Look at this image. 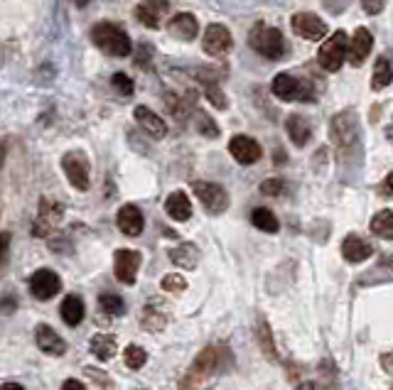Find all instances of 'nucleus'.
<instances>
[{"label":"nucleus","mask_w":393,"mask_h":390,"mask_svg":"<svg viewBox=\"0 0 393 390\" xmlns=\"http://www.w3.org/2000/svg\"><path fill=\"white\" fill-rule=\"evenodd\" d=\"M8 248H10V233H0V265L8 260Z\"/></svg>","instance_id":"nucleus-39"},{"label":"nucleus","mask_w":393,"mask_h":390,"mask_svg":"<svg viewBox=\"0 0 393 390\" xmlns=\"http://www.w3.org/2000/svg\"><path fill=\"white\" fill-rule=\"evenodd\" d=\"M170 260L177 267H185V270H195L199 263V248L195 243H180V246L170 248Z\"/></svg>","instance_id":"nucleus-23"},{"label":"nucleus","mask_w":393,"mask_h":390,"mask_svg":"<svg viewBox=\"0 0 393 390\" xmlns=\"http://www.w3.org/2000/svg\"><path fill=\"white\" fill-rule=\"evenodd\" d=\"M111 83H113L116 91L123 93V96H131V93H133V81H131V76H126V74H113V79H111Z\"/></svg>","instance_id":"nucleus-35"},{"label":"nucleus","mask_w":393,"mask_h":390,"mask_svg":"<svg viewBox=\"0 0 393 390\" xmlns=\"http://www.w3.org/2000/svg\"><path fill=\"white\" fill-rule=\"evenodd\" d=\"M292 30L302 37V40H310V42H317V40H325L327 37V25H325L322 18H317L315 13H297L292 15L290 20Z\"/></svg>","instance_id":"nucleus-8"},{"label":"nucleus","mask_w":393,"mask_h":390,"mask_svg":"<svg viewBox=\"0 0 393 390\" xmlns=\"http://www.w3.org/2000/svg\"><path fill=\"white\" fill-rule=\"evenodd\" d=\"M141 263H143V255L138 250H131V248H121L116 250L113 255V272L123 285H133L138 277V270H141Z\"/></svg>","instance_id":"nucleus-7"},{"label":"nucleus","mask_w":393,"mask_h":390,"mask_svg":"<svg viewBox=\"0 0 393 390\" xmlns=\"http://www.w3.org/2000/svg\"><path fill=\"white\" fill-rule=\"evenodd\" d=\"M62 216H64V206L49 202V199H42V202H40V219L47 226H57Z\"/></svg>","instance_id":"nucleus-30"},{"label":"nucleus","mask_w":393,"mask_h":390,"mask_svg":"<svg viewBox=\"0 0 393 390\" xmlns=\"http://www.w3.org/2000/svg\"><path fill=\"white\" fill-rule=\"evenodd\" d=\"M285 130H287V138H290V143L297 145V148H305V145L310 143V138H312V125H310V120L305 118V116H300V113L287 116Z\"/></svg>","instance_id":"nucleus-18"},{"label":"nucleus","mask_w":393,"mask_h":390,"mask_svg":"<svg viewBox=\"0 0 393 390\" xmlns=\"http://www.w3.org/2000/svg\"><path fill=\"white\" fill-rule=\"evenodd\" d=\"M207 93H209V98H212V103H214V106H219V108H226V106H229V103H226V96L219 91V88L209 86V88H207Z\"/></svg>","instance_id":"nucleus-38"},{"label":"nucleus","mask_w":393,"mask_h":390,"mask_svg":"<svg viewBox=\"0 0 393 390\" xmlns=\"http://www.w3.org/2000/svg\"><path fill=\"white\" fill-rule=\"evenodd\" d=\"M62 390H86V388L81 386V381H76V378H69V381H64Z\"/></svg>","instance_id":"nucleus-42"},{"label":"nucleus","mask_w":393,"mask_h":390,"mask_svg":"<svg viewBox=\"0 0 393 390\" xmlns=\"http://www.w3.org/2000/svg\"><path fill=\"white\" fill-rule=\"evenodd\" d=\"M91 354L96 356L98 361H111L116 354H118V342H116L113 334H96L88 344Z\"/></svg>","instance_id":"nucleus-24"},{"label":"nucleus","mask_w":393,"mask_h":390,"mask_svg":"<svg viewBox=\"0 0 393 390\" xmlns=\"http://www.w3.org/2000/svg\"><path fill=\"white\" fill-rule=\"evenodd\" d=\"M391 182H393V175L386 177L384 185H381V194H384V197H391Z\"/></svg>","instance_id":"nucleus-43"},{"label":"nucleus","mask_w":393,"mask_h":390,"mask_svg":"<svg viewBox=\"0 0 393 390\" xmlns=\"http://www.w3.org/2000/svg\"><path fill=\"white\" fill-rule=\"evenodd\" d=\"M270 88H273V93L280 101H307L310 98L305 83L290 74H278L270 83Z\"/></svg>","instance_id":"nucleus-9"},{"label":"nucleus","mask_w":393,"mask_h":390,"mask_svg":"<svg viewBox=\"0 0 393 390\" xmlns=\"http://www.w3.org/2000/svg\"><path fill=\"white\" fill-rule=\"evenodd\" d=\"M3 160H5V148H3V143H0V165H3Z\"/></svg>","instance_id":"nucleus-46"},{"label":"nucleus","mask_w":393,"mask_h":390,"mask_svg":"<svg viewBox=\"0 0 393 390\" xmlns=\"http://www.w3.org/2000/svg\"><path fill=\"white\" fill-rule=\"evenodd\" d=\"M168 0H143L136 8V18L148 27H160L165 20V13H168Z\"/></svg>","instance_id":"nucleus-16"},{"label":"nucleus","mask_w":393,"mask_h":390,"mask_svg":"<svg viewBox=\"0 0 393 390\" xmlns=\"http://www.w3.org/2000/svg\"><path fill=\"white\" fill-rule=\"evenodd\" d=\"M86 373H88V376L93 378V381L98 383V386H103V388H108V386H111V381H108L106 376H103V371H96V369H86Z\"/></svg>","instance_id":"nucleus-40"},{"label":"nucleus","mask_w":393,"mask_h":390,"mask_svg":"<svg viewBox=\"0 0 393 390\" xmlns=\"http://www.w3.org/2000/svg\"><path fill=\"white\" fill-rule=\"evenodd\" d=\"M62 170L69 180V185L79 192H86L88 185H91V165H88V158L81 150H69V153L62 158Z\"/></svg>","instance_id":"nucleus-3"},{"label":"nucleus","mask_w":393,"mask_h":390,"mask_svg":"<svg viewBox=\"0 0 393 390\" xmlns=\"http://www.w3.org/2000/svg\"><path fill=\"white\" fill-rule=\"evenodd\" d=\"M347 35L344 32H335L332 37L325 40V44L320 47V64L325 71H340L342 64L347 59Z\"/></svg>","instance_id":"nucleus-5"},{"label":"nucleus","mask_w":393,"mask_h":390,"mask_svg":"<svg viewBox=\"0 0 393 390\" xmlns=\"http://www.w3.org/2000/svg\"><path fill=\"white\" fill-rule=\"evenodd\" d=\"M391 83V62L386 57H381L376 62V69H374V76H372V86L374 91H381Z\"/></svg>","instance_id":"nucleus-29"},{"label":"nucleus","mask_w":393,"mask_h":390,"mask_svg":"<svg viewBox=\"0 0 393 390\" xmlns=\"http://www.w3.org/2000/svg\"><path fill=\"white\" fill-rule=\"evenodd\" d=\"M197 123H199V130H202V133H204V135H207V138H217V135H219L217 125H214V123H212V118H209V116L199 113Z\"/></svg>","instance_id":"nucleus-36"},{"label":"nucleus","mask_w":393,"mask_h":390,"mask_svg":"<svg viewBox=\"0 0 393 390\" xmlns=\"http://www.w3.org/2000/svg\"><path fill=\"white\" fill-rule=\"evenodd\" d=\"M297 390H320V388H317V383H302Z\"/></svg>","instance_id":"nucleus-45"},{"label":"nucleus","mask_w":393,"mask_h":390,"mask_svg":"<svg viewBox=\"0 0 393 390\" xmlns=\"http://www.w3.org/2000/svg\"><path fill=\"white\" fill-rule=\"evenodd\" d=\"M133 116H136V120L143 125V130H148L153 138H163L165 133H168V125H165V120L160 118L155 111L148 108V106H138V108L133 111Z\"/></svg>","instance_id":"nucleus-21"},{"label":"nucleus","mask_w":393,"mask_h":390,"mask_svg":"<svg viewBox=\"0 0 393 390\" xmlns=\"http://www.w3.org/2000/svg\"><path fill=\"white\" fill-rule=\"evenodd\" d=\"M98 307L106 312L108 317H121L126 312V302L118 294H101V297H98Z\"/></svg>","instance_id":"nucleus-32"},{"label":"nucleus","mask_w":393,"mask_h":390,"mask_svg":"<svg viewBox=\"0 0 393 390\" xmlns=\"http://www.w3.org/2000/svg\"><path fill=\"white\" fill-rule=\"evenodd\" d=\"M330 135L337 148H352L359 138V116L352 108L337 113L330 123Z\"/></svg>","instance_id":"nucleus-4"},{"label":"nucleus","mask_w":393,"mask_h":390,"mask_svg":"<svg viewBox=\"0 0 393 390\" xmlns=\"http://www.w3.org/2000/svg\"><path fill=\"white\" fill-rule=\"evenodd\" d=\"M195 194H197L199 204H202L209 214L219 216L229 209V194H226V189L217 185V182H197Z\"/></svg>","instance_id":"nucleus-6"},{"label":"nucleus","mask_w":393,"mask_h":390,"mask_svg":"<svg viewBox=\"0 0 393 390\" xmlns=\"http://www.w3.org/2000/svg\"><path fill=\"white\" fill-rule=\"evenodd\" d=\"M251 224L263 233H278V228H280L278 216H275L270 209H265V206H258V209L251 211Z\"/></svg>","instance_id":"nucleus-26"},{"label":"nucleus","mask_w":393,"mask_h":390,"mask_svg":"<svg viewBox=\"0 0 393 390\" xmlns=\"http://www.w3.org/2000/svg\"><path fill=\"white\" fill-rule=\"evenodd\" d=\"M372 47H374L372 32H369L367 27H359L352 37V44H347V59H349L354 66H362L364 62H367Z\"/></svg>","instance_id":"nucleus-14"},{"label":"nucleus","mask_w":393,"mask_h":390,"mask_svg":"<svg viewBox=\"0 0 393 390\" xmlns=\"http://www.w3.org/2000/svg\"><path fill=\"white\" fill-rule=\"evenodd\" d=\"M116 226L121 228V233H126V236L136 238L143 233V228H146V219H143V211L138 209L136 204H126L118 209V214H116Z\"/></svg>","instance_id":"nucleus-13"},{"label":"nucleus","mask_w":393,"mask_h":390,"mask_svg":"<svg viewBox=\"0 0 393 390\" xmlns=\"http://www.w3.org/2000/svg\"><path fill=\"white\" fill-rule=\"evenodd\" d=\"M143 327L148 332H160V329H165V317L160 312H153V307H148L146 314H143Z\"/></svg>","instance_id":"nucleus-33"},{"label":"nucleus","mask_w":393,"mask_h":390,"mask_svg":"<svg viewBox=\"0 0 393 390\" xmlns=\"http://www.w3.org/2000/svg\"><path fill=\"white\" fill-rule=\"evenodd\" d=\"M165 211L173 221H187L192 216V202L185 192H173L165 202Z\"/></svg>","instance_id":"nucleus-22"},{"label":"nucleus","mask_w":393,"mask_h":390,"mask_svg":"<svg viewBox=\"0 0 393 390\" xmlns=\"http://www.w3.org/2000/svg\"><path fill=\"white\" fill-rule=\"evenodd\" d=\"M256 339H258V347L263 349L265 359L268 361H275V344H273V334H270V327L263 317H258V324H256Z\"/></svg>","instance_id":"nucleus-28"},{"label":"nucleus","mask_w":393,"mask_h":390,"mask_svg":"<svg viewBox=\"0 0 393 390\" xmlns=\"http://www.w3.org/2000/svg\"><path fill=\"white\" fill-rule=\"evenodd\" d=\"M0 390H25V388L18 386V383H5V386L0 388Z\"/></svg>","instance_id":"nucleus-44"},{"label":"nucleus","mask_w":393,"mask_h":390,"mask_svg":"<svg viewBox=\"0 0 393 390\" xmlns=\"http://www.w3.org/2000/svg\"><path fill=\"white\" fill-rule=\"evenodd\" d=\"M229 153H231V158L236 160L239 165H253V163H258L261 160V145H258L253 138H248V135H234L231 138V143H229Z\"/></svg>","instance_id":"nucleus-12"},{"label":"nucleus","mask_w":393,"mask_h":390,"mask_svg":"<svg viewBox=\"0 0 393 390\" xmlns=\"http://www.w3.org/2000/svg\"><path fill=\"white\" fill-rule=\"evenodd\" d=\"M369 228H372L374 236L384 238V241H391L393 238V211L391 209H381L379 214L372 219Z\"/></svg>","instance_id":"nucleus-27"},{"label":"nucleus","mask_w":393,"mask_h":390,"mask_svg":"<svg viewBox=\"0 0 393 390\" xmlns=\"http://www.w3.org/2000/svg\"><path fill=\"white\" fill-rule=\"evenodd\" d=\"M163 289L165 292H182V289H187V280L182 275H177V272H173V275H165L163 277Z\"/></svg>","instance_id":"nucleus-34"},{"label":"nucleus","mask_w":393,"mask_h":390,"mask_svg":"<svg viewBox=\"0 0 393 390\" xmlns=\"http://www.w3.org/2000/svg\"><path fill=\"white\" fill-rule=\"evenodd\" d=\"M62 319L66 322L69 327H79L81 322H84V314H86V307H84V299L76 297V294H69V297H64L62 307Z\"/></svg>","instance_id":"nucleus-25"},{"label":"nucleus","mask_w":393,"mask_h":390,"mask_svg":"<svg viewBox=\"0 0 393 390\" xmlns=\"http://www.w3.org/2000/svg\"><path fill=\"white\" fill-rule=\"evenodd\" d=\"M362 3H364V8H367V13H372V15H376L381 8H384V0H362Z\"/></svg>","instance_id":"nucleus-41"},{"label":"nucleus","mask_w":393,"mask_h":390,"mask_svg":"<svg viewBox=\"0 0 393 390\" xmlns=\"http://www.w3.org/2000/svg\"><path fill=\"white\" fill-rule=\"evenodd\" d=\"M91 40L101 52L111 54V57H128L133 49V42L131 37L126 35V30L113 25V22H98V25H93Z\"/></svg>","instance_id":"nucleus-1"},{"label":"nucleus","mask_w":393,"mask_h":390,"mask_svg":"<svg viewBox=\"0 0 393 390\" xmlns=\"http://www.w3.org/2000/svg\"><path fill=\"white\" fill-rule=\"evenodd\" d=\"M202 47L209 57H224L231 49V32L226 25H209L207 32H204Z\"/></svg>","instance_id":"nucleus-10"},{"label":"nucleus","mask_w":393,"mask_h":390,"mask_svg":"<svg viewBox=\"0 0 393 390\" xmlns=\"http://www.w3.org/2000/svg\"><path fill=\"white\" fill-rule=\"evenodd\" d=\"M35 342H37V347L42 349V354H49V356H64L66 354V342L49 324L35 327Z\"/></svg>","instance_id":"nucleus-15"},{"label":"nucleus","mask_w":393,"mask_h":390,"mask_svg":"<svg viewBox=\"0 0 393 390\" xmlns=\"http://www.w3.org/2000/svg\"><path fill=\"white\" fill-rule=\"evenodd\" d=\"M342 255H344L347 263H364V260L374 255V248L362 236H354L352 233V236H347L342 241Z\"/></svg>","instance_id":"nucleus-17"},{"label":"nucleus","mask_w":393,"mask_h":390,"mask_svg":"<svg viewBox=\"0 0 393 390\" xmlns=\"http://www.w3.org/2000/svg\"><path fill=\"white\" fill-rule=\"evenodd\" d=\"M123 361H126L128 369L141 371L143 366H146V361H148V354H146V349L136 347V344H128V347L123 349Z\"/></svg>","instance_id":"nucleus-31"},{"label":"nucleus","mask_w":393,"mask_h":390,"mask_svg":"<svg viewBox=\"0 0 393 390\" xmlns=\"http://www.w3.org/2000/svg\"><path fill=\"white\" fill-rule=\"evenodd\" d=\"M168 30L173 32L175 37H180V40L192 42L199 32V22L192 13H177L175 18L168 22Z\"/></svg>","instance_id":"nucleus-19"},{"label":"nucleus","mask_w":393,"mask_h":390,"mask_svg":"<svg viewBox=\"0 0 393 390\" xmlns=\"http://www.w3.org/2000/svg\"><path fill=\"white\" fill-rule=\"evenodd\" d=\"M221 356H224V351L217 349V347H209L204 349L202 354L197 356L195 366H192V376H209V373L219 371L221 369Z\"/></svg>","instance_id":"nucleus-20"},{"label":"nucleus","mask_w":393,"mask_h":390,"mask_svg":"<svg viewBox=\"0 0 393 390\" xmlns=\"http://www.w3.org/2000/svg\"><path fill=\"white\" fill-rule=\"evenodd\" d=\"M283 182L280 180H265L261 185V192L268 194V197H278V194H283Z\"/></svg>","instance_id":"nucleus-37"},{"label":"nucleus","mask_w":393,"mask_h":390,"mask_svg":"<svg viewBox=\"0 0 393 390\" xmlns=\"http://www.w3.org/2000/svg\"><path fill=\"white\" fill-rule=\"evenodd\" d=\"M248 44H251L253 52L263 54L265 59H278L283 54V32L278 27H268L263 22H258L251 32H248Z\"/></svg>","instance_id":"nucleus-2"},{"label":"nucleus","mask_w":393,"mask_h":390,"mask_svg":"<svg viewBox=\"0 0 393 390\" xmlns=\"http://www.w3.org/2000/svg\"><path fill=\"white\" fill-rule=\"evenodd\" d=\"M59 287H62V280H59L57 272L49 270V267H42V270H37L35 275L30 277V292L35 294L37 299H52L54 294L59 292Z\"/></svg>","instance_id":"nucleus-11"}]
</instances>
